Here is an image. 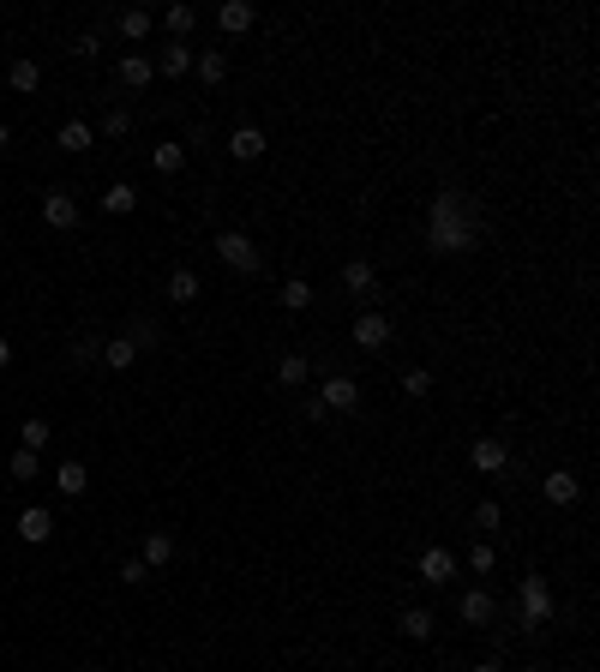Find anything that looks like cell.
Masks as SVG:
<instances>
[{
	"instance_id": "44dd1931",
	"label": "cell",
	"mask_w": 600,
	"mask_h": 672,
	"mask_svg": "<svg viewBox=\"0 0 600 672\" xmlns=\"http://www.w3.org/2000/svg\"><path fill=\"white\" fill-rule=\"evenodd\" d=\"M6 84H13L19 97H30V90L42 84V66H37V60H13V66H6Z\"/></svg>"
},
{
	"instance_id": "ab89813d",
	"label": "cell",
	"mask_w": 600,
	"mask_h": 672,
	"mask_svg": "<svg viewBox=\"0 0 600 672\" xmlns=\"http://www.w3.org/2000/svg\"><path fill=\"white\" fill-rule=\"evenodd\" d=\"M97 48H102V37H97V30H84V37H79V48H73V55H84V60H90V55H97Z\"/></svg>"
},
{
	"instance_id": "e575fe53",
	"label": "cell",
	"mask_w": 600,
	"mask_h": 672,
	"mask_svg": "<svg viewBox=\"0 0 600 672\" xmlns=\"http://www.w3.org/2000/svg\"><path fill=\"white\" fill-rule=\"evenodd\" d=\"M493 564H499V553H493V547H486V540H480V547H468V571H493Z\"/></svg>"
},
{
	"instance_id": "8fae6325",
	"label": "cell",
	"mask_w": 600,
	"mask_h": 672,
	"mask_svg": "<svg viewBox=\"0 0 600 672\" xmlns=\"http://www.w3.org/2000/svg\"><path fill=\"white\" fill-rule=\"evenodd\" d=\"M450 576H457V553H450V547H426V553H420V582L444 589Z\"/></svg>"
},
{
	"instance_id": "4dcf8cb0",
	"label": "cell",
	"mask_w": 600,
	"mask_h": 672,
	"mask_svg": "<svg viewBox=\"0 0 600 672\" xmlns=\"http://www.w3.org/2000/svg\"><path fill=\"white\" fill-rule=\"evenodd\" d=\"M150 162H157V175H180V168H186V144H157Z\"/></svg>"
},
{
	"instance_id": "ac0fdd59",
	"label": "cell",
	"mask_w": 600,
	"mask_h": 672,
	"mask_svg": "<svg viewBox=\"0 0 600 672\" xmlns=\"http://www.w3.org/2000/svg\"><path fill=\"white\" fill-rule=\"evenodd\" d=\"M55 144H60V151H73V157H79V151H90V144H97V126H84V120H66V126H60V133H55Z\"/></svg>"
},
{
	"instance_id": "60d3db41",
	"label": "cell",
	"mask_w": 600,
	"mask_h": 672,
	"mask_svg": "<svg viewBox=\"0 0 600 672\" xmlns=\"http://www.w3.org/2000/svg\"><path fill=\"white\" fill-rule=\"evenodd\" d=\"M13 366V336H0V373Z\"/></svg>"
},
{
	"instance_id": "7c38bea8",
	"label": "cell",
	"mask_w": 600,
	"mask_h": 672,
	"mask_svg": "<svg viewBox=\"0 0 600 672\" xmlns=\"http://www.w3.org/2000/svg\"><path fill=\"white\" fill-rule=\"evenodd\" d=\"M42 222L60 228V235H66V228H79V198H73V193H48V198H42Z\"/></svg>"
},
{
	"instance_id": "f1b7e54d",
	"label": "cell",
	"mask_w": 600,
	"mask_h": 672,
	"mask_svg": "<svg viewBox=\"0 0 600 672\" xmlns=\"http://www.w3.org/2000/svg\"><path fill=\"white\" fill-rule=\"evenodd\" d=\"M306 378H313V360L306 355H282L277 360V384H306Z\"/></svg>"
},
{
	"instance_id": "cb8c5ba5",
	"label": "cell",
	"mask_w": 600,
	"mask_h": 672,
	"mask_svg": "<svg viewBox=\"0 0 600 672\" xmlns=\"http://www.w3.org/2000/svg\"><path fill=\"white\" fill-rule=\"evenodd\" d=\"M55 487L66 498H84V487H90V475H84V462H60L55 469Z\"/></svg>"
},
{
	"instance_id": "2e32d148",
	"label": "cell",
	"mask_w": 600,
	"mask_h": 672,
	"mask_svg": "<svg viewBox=\"0 0 600 672\" xmlns=\"http://www.w3.org/2000/svg\"><path fill=\"white\" fill-rule=\"evenodd\" d=\"M228 157L235 162H259L264 157V133L259 126H235V133H228Z\"/></svg>"
},
{
	"instance_id": "3957f363",
	"label": "cell",
	"mask_w": 600,
	"mask_h": 672,
	"mask_svg": "<svg viewBox=\"0 0 600 672\" xmlns=\"http://www.w3.org/2000/svg\"><path fill=\"white\" fill-rule=\"evenodd\" d=\"M217 258L235 271V277H259L264 271V253H259V240L253 235H240V228H222L217 235Z\"/></svg>"
},
{
	"instance_id": "f546056e",
	"label": "cell",
	"mask_w": 600,
	"mask_h": 672,
	"mask_svg": "<svg viewBox=\"0 0 600 672\" xmlns=\"http://www.w3.org/2000/svg\"><path fill=\"white\" fill-rule=\"evenodd\" d=\"M162 24H168V30H175V42H186V30H193V24H199V13H193V6H186V0H175V6H168V13H162Z\"/></svg>"
},
{
	"instance_id": "484cf974",
	"label": "cell",
	"mask_w": 600,
	"mask_h": 672,
	"mask_svg": "<svg viewBox=\"0 0 600 672\" xmlns=\"http://www.w3.org/2000/svg\"><path fill=\"white\" fill-rule=\"evenodd\" d=\"M133 204H139V193H133L126 180H115V186L102 193V211H108V217H133Z\"/></svg>"
},
{
	"instance_id": "4316f807",
	"label": "cell",
	"mask_w": 600,
	"mask_h": 672,
	"mask_svg": "<svg viewBox=\"0 0 600 672\" xmlns=\"http://www.w3.org/2000/svg\"><path fill=\"white\" fill-rule=\"evenodd\" d=\"M199 295H204L199 271H175V277H168V300H180V306H186V300H199Z\"/></svg>"
},
{
	"instance_id": "ee69618b",
	"label": "cell",
	"mask_w": 600,
	"mask_h": 672,
	"mask_svg": "<svg viewBox=\"0 0 600 672\" xmlns=\"http://www.w3.org/2000/svg\"><path fill=\"white\" fill-rule=\"evenodd\" d=\"M517 672H540V667H517Z\"/></svg>"
},
{
	"instance_id": "9a60e30c",
	"label": "cell",
	"mask_w": 600,
	"mask_h": 672,
	"mask_svg": "<svg viewBox=\"0 0 600 672\" xmlns=\"http://www.w3.org/2000/svg\"><path fill=\"white\" fill-rule=\"evenodd\" d=\"M175 553H180V547H175V534H168V529H150V534H144V564H150V571H168V564H175Z\"/></svg>"
},
{
	"instance_id": "74e56055",
	"label": "cell",
	"mask_w": 600,
	"mask_h": 672,
	"mask_svg": "<svg viewBox=\"0 0 600 672\" xmlns=\"http://www.w3.org/2000/svg\"><path fill=\"white\" fill-rule=\"evenodd\" d=\"M13 480H37V451H19V456H13Z\"/></svg>"
},
{
	"instance_id": "83f0119b",
	"label": "cell",
	"mask_w": 600,
	"mask_h": 672,
	"mask_svg": "<svg viewBox=\"0 0 600 672\" xmlns=\"http://www.w3.org/2000/svg\"><path fill=\"white\" fill-rule=\"evenodd\" d=\"M19 438H24V451H48V438H55V426H48V420H42V415H30V420H24V426H19Z\"/></svg>"
},
{
	"instance_id": "836d02e7",
	"label": "cell",
	"mask_w": 600,
	"mask_h": 672,
	"mask_svg": "<svg viewBox=\"0 0 600 672\" xmlns=\"http://www.w3.org/2000/svg\"><path fill=\"white\" fill-rule=\"evenodd\" d=\"M120 582H126V589L150 582V564H144V558H126V564H120Z\"/></svg>"
},
{
	"instance_id": "52a82bcc",
	"label": "cell",
	"mask_w": 600,
	"mask_h": 672,
	"mask_svg": "<svg viewBox=\"0 0 600 672\" xmlns=\"http://www.w3.org/2000/svg\"><path fill=\"white\" fill-rule=\"evenodd\" d=\"M342 289L355 300H379V271H373V258H348L342 264Z\"/></svg>"
},
{
	"instance_id": "603a6c76",
	"label": "cell",
	"mask_w": 600,
	"mask_h": 672,
	"mask_svg": "<svg viewBox=\"0 0 600 672\" xmlns=\"http://www.w3.org/2000/svg\"><path fill=\"white\" fill-rule=\"evenodd\" d=\"M193 73H199L204 84H222L228 79V55H222V48H204V55L193 60Z\"/></svg>"
},
{
	"instance_id": "ffe728a7",
	"label": "cell",
	"mask_w": 600,
	"mask_h": 672,
	"mask_svg": "<svg viewBox=\"0 0 600 672\" xmlns=\"http://www.w3.org/2000/svg\"><path fill=\"white\" fill-rule=\"evenodd\" d=\"M102 360H108L115 373H126V366L139 360V342H133V336H108V342H102Z\"/></svg>"
},
{
	"instance_id": "7a4b0ae2",
	"label": "cell",
	"mask_w": 600,
	"mask_h": 672,
	"mask_svg": "<svg viewBox=\"0 0 600 672\" xmlns=\"http://www.w3.org/2000/svg\"><path fill=\"white\" fill-rule=\"evenodd\" d=\"M553 613H559V607H553V582H546V576H522L517 582V625L522 631H546Z\"/></svg>"
},
{
	"instance_id": "b9f144b4",
	"label": "cell",
	"mask_w": 600,
	"mask_h": 672,
	"mask_svg": "<svg viewBox=\"0 0 600 672\" xmlns=\"http://www.w3.org/2000/svg\"><path fill=\"white\" fill-rule=\"evenodd\" d=\"M475 672H504V667H499V660H480V667H475Z\"/></svg>"
},
{
	"instance_id": "4fadbf2b",
	"label": "cell",
	"mask_w": 600,
	"mask_h": 672,
	"mask_svg": "<svg viewBox=\"0 0 600 672\" xmlns=\"http://www.w3.org/2000/svg\"><path fill=\"white\" fill-rule=\"evenodd\" d=\"M540 493H546V504H577V498H582V480L570 475V469H553V475L540 480Z\"/></svg>"
},
{
	"instance_id": "5b68a950",
	"label": "cell",
	"mask_w": 600,
	"mask_h": 672,
	"mask_svg": "<svg viewBox=\"0 0 600 672\" xmlns=\"http://www.w3.org/2000/svg\"><path fill=\"white\" fill-rule=\"evenodd\" d=\"M319 402H324V415H355V409H360V378L330 373V378H324V391H319Z\"/></svg>"
},
{
	"instance_id": "bcb514c9",
	"label": "cell",
	"mask_w": 600,
	"mask_h": 672,
	"mask_svg": "<svg viewBox=\"0 0 600 672\" xmlns=\"http://www.w3.org/2000/svg\"><path fill=\"white\" fill-rule=\"evenodd\" d=\"M90 672H102V667H90Z\"/></svg>"
},
{
	"instance_id": "7bdbcfd3",
	"label": "cell",
	"mask_w": 600,
	"mask_h": 672,
	"mask_svg": "<svg viewBox=\"0 0 600 672\" xmlns=\"http://www.w3.org/2000/svg\"><path fill=\"white\" fill-rule=\"evenodd\" d=\"M6 139H13V126H6V120H0V151H6Z\"/></svg>"
},
{
	"instance_id": "277c9868",
	"label": "cell",
	"mask_w": 600,
	"mask_h": 672,
	"mask_svg": "<svg viewBox=\"0 0 600 672\" xmlns=\"http://www.w3.org/2000/svg\"><path fill=\"white\" fill-rule=\"evenodd\" d=\"M355 349H366V355H379V349H390V342H397V324H390V318L379 313V306H366V313L355 318Z\"/></svg>"
},
{
	"instance_id": "d6986e66",
	"label": "cell",
	"mask_w": 600,
	"mask_h": 672,
	"mask_svg": "<svg viewBox=\"0 0 600 672\" xmlns=\"http://www.w3.org/2000/svg\"><path fill=\"white\" fill-rule=\"evenodd\" d=\"M120 37H126V42H144V37H150V30H157V19H150V13H144V6H126V13H120Z\"/></svg>"
},
{
	"instance_id": "ba28073f",
	"label": "cell",
	"mask_w": 600,
	"mask_h": 672,
	"mask_svg": "<svg viewBox=\"0 0 600 672\" xmlns=\"http://www.w3.org/2000/svg\"><path fill=\"white\" fill-rule=\"evenodd\" d=\"M468 462H475V475H504V469H510V444H504V438H475Z\"/></svg>"
},
{
	"instance_id": "f35d334b",
	"label": "cell",
	"mask_w": 600,
	"mask_h": 672,
	"mask_svg": "<svg viewBox=\"0 0 600 672\" xmlns=\"http://www.w3.org/2000/svg\"><path fill=\"white\" fill-rule=\"evenodd\" d=\"M102 355V342H97V336H84V342H73V360H79V366H84V360H97Z\"/></svg>"
},
{
	"instance_id": "e0dca14e",
	"label": "cell",
	"mask_w": 600,
	"mask_h": 672,
	"mask_svg": "<svg viewBox=\"0 0 600 672\" xmlns=\"http://www.w3.org/2000/svg\"><path fill=\"white\" fill-rule=\"evenodd\" d=\"M150 79H157V66H150V60L139 55V48H133V55L120 60V84H126V90H144Z\"/></svg>"
},
{
	"instance_id": "9c48e42d",
	"label": "cell",
	"mask_w": 600,
	"mask_h": 672,
	"mask_svg": "<svg viewBox=\"0 0 600 672\" xmlns=\"http://www.w3.org/2000/svg\"><path fill=\"white\" fill-rule=\"evenodd\" d=\"M457 618H462V625H475V631H486V625L499 618V600H493L486 589H468V594L457 600Z\"/></svg>"
},
{
	"instance_id": "5bb4252c",
	"label": "cell",
	"mask_w": 600,
	"mask_h": 672,
	"mask_svg": "<svg viewBox=\"0 0 600 672\" xmlns=\"http://www.w3.org/2000/svg\"><path fill=\"white\" fill-rule=\"evenodd\" d=\"M193 60H199V55H193L186 42H168V48H162V55L150 60V66H157L162 79H186V73H193Z\"/></svg>"
},
{
	"instance_id": "d4e9b609",
	"label": "cell",
	"mask_w": 600,
	"mask_h": 672,
	"mask_svg": "<svg viewBox=\"0 0 600 672\" xmlns=\"http://www.w3.org/2000/svg\"><path fill=\"white\" fill-rule=\"evenodd\" d=\"M397 631L408 636V642H426V636H433V613H426V607H408V613L397 618Z\"/></svg>"
},
{
	"instance_id": "1f68e13d",
	"label": "cell",
	"mask_w": 600,
	"mask_h": 672,
	"mask_svg": "<svg viewBox=\"0 0 600 672\" xmlns=\"http://www.w3.org/2000/svg\"><path fill=\"white\" fill-rule=\"evenodd\" d=\"M402 396H433V373H426V366H408V373H402Z\"/></svg>"
},
{
	"instance_id": "d6a6232c",
	"label": "cell",
	"mask_w": 600,
	"mask_h": 672,
	"mask_svg": "<svg viewBox=\"0 0 600 672\" xmlns=\"http://www.w3.org/2000/svg\"><path fill=\"white\" fill-rule=\"evenodd\" d=\"M102 133H108V139H126V133H133V115H126V108H108V115H102Z\"/></svg>"
},
{
	"instance_id": "30bf717a",
	"label": "cell",
	"mask_w": 600,
	"mask_h": 672,
	"mask_svg": "<svg viewBox=\"0 0 600 672\" xmlns=\"http://www.w3.org/2000/svg\"><path fill=\"white\" fill-rule=\"evenodd\" d=\"M19 540H24V547H42V540H55V511H48V504H30V511H19Z\"/></svg>"
},
{
	"instance_id": "8992f818",
	"label": "cell",
	"mask_w": 600,
	"mask_h": 672,
	"mask_svg": "<svg viewBox=\"0 0 600 672\" xmlns=\"http://www.w3.org/2000/svg\"><path fill=\"white\" fill-rule=\"evenodd\" d=\"M253 24H259V6H253V0H222L217 6V30L222 37H246Z\"/></svg>"
},
{
	"instance_id": "7402d4cb",
	"label": "cell",
	"mask_w": 600,
	"mask_h": 672,
	"mask_svg": "<svg viewBox=\"0 0 600 672\" xmlns=\"http://www.w3.org/2000/svg\"><path fill=\"white\" fill-rule=\"evenodd\" d=\"M277 300L288 306V313H306V306H313V282H306V277H288V282L277 289Z\"/></svg>"
},
{
	"instance_id": "6da1fadb",
	"label": "cell",
	"mask_w": 600,
	"mask_h": 672,
	"mask_svg": "<svg viewBox=\"0 0 600 672\" xmlns=\"http://www.w3.org/2000/svg\"><path fill=\"white\" fill-rule=\"evenodd\" d=\"M486 222H480V198L462 193V186H439L426 198V246L439 258H457V253H475Z\"/></svg>"
},
{
	"instance_id": "f6af8a7d",
	"label": "cell",
	"mask_w": 600,
	"mask_h": 672,
	"mask_svg": "<svg viewBox=\"0 0 600 672\" xmlns=\"http://www.w3.org/2000/svg\"><path fill=\"white\" fill-rule=\"evenodd\" d=\"M0 73H6V55H0Z\"/></svg>"
},
{
	"instance_id": "8d00e7d4",
	"label": "cell",
	"mask_w": 600,
	"mask_h": 672,
	"mask_svg": "<svg viewBox=\"0 0 600 672\" xmlns=\"http://www.w3.org/2000/svg\"><path fill=\"white\" fill-rule=\"evenodd\" d=\"M499 522H504V511L493 504V498H486V504H475V529H499Z\"/></svg>"
},
{
	"instance_id": "d590c367",
	"label": "cell",
	"mask_w": 600,
	"mask_h": 672,
	"mask_svg": "<svg viewBox=\"0 0 600 672\" xmlns=\"http://www.w3.org/2000/svg\"><path fill=\"white\" fill-rule=\"evenodd\" d=\"M126 336H133V342H139V349H150V342H157V318H133V331H126Z\"/></svg>"
}]
</instances>
